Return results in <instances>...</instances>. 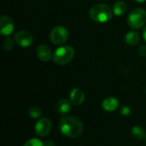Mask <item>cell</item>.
Here are the masks:
<instances>
[{"label": "cell", "mask_w": 146, "mask_h": 146, "mask_svg": "<svg viewBox=\"0 0 146 146\" xmlns=\"http://www.w3.org/2000/svg\"><path fill=\"white\" fill-rule=\"evenodd\" d=\"M59 129L63 135L68 138H77L83 132V124L78 118L65 116L59 122Z\"/></svg>", "instance_id": "cell-1"}, {"label": "cell", "mask_w": 146, "mask_h": 146, "mask_svg": "<svg viewBox=\"0 0 146 146\" xmlns=\"http://www.w3.org/2000/svg\"><path fill=\"white\" fill-rule=\"evenodd\" d=\"M89 15L94 21L104 23L109 21L113 15L111 9L104 3H98L92 6L90 9Z\"/></svg>", "instance_id": "cell-2"}, {"label": "cell", "mask_w": 146, "mask_h": 146, "mask_svg": "<svg viewBox=\"0 0 146 146\" xmlns=\"http://www.w3.org/2000/svg\"><path fill=\"white\" fill-rule=\"evenodd\" d=\"M74 50L72 46L65 45L61 46L57 48L53 55H52V60L55 63L58 65H65L71 62V60L74 58Z\"/></svg>", "instance_id": "cell-3"}, {"label": "cell", "mask_w": 146, "mask_h": 146, "mask_svg": "<svg viewBox=\"0 0 146 146\" xmlns=\"http://www.w3.org/2000/svg\"><path fill=\"white\" fill-rule=\"evenodd\" d=\"M146 22V11L144 9H134L127 17L128 25L133 29L142 27Z\"/></svg>", "instance_id": "cell-4"}, {"label": "cell", "mask_w": 146, "mask_h": 146, "mask_svg": "<svg viewBox=\"0 0 146 146\" xmlns=\"http://www.w3.org/2000/svg\"><path fill=\"white\" fill-rule=\"evenodd\" d=\"M50 38L54 44H62L68 38V31L62 26H57L51 30Z\"/></svg>", "instance_id": "cell-5"}, {"label": "cell", "mask_w": 146, "mask_h": 146, "mask_svg": "<svg viewBox=\"0 0 146 146\" xmlns=\"http://www.w3.org/2000/svg\"><path fill=\"white\" fill-rule=\"evenodd\" d=\"M51 130V122L48 118L39 119L35 125V132L41 137L47 136Z\"/></svg>", "instance_id": "cell-6"}, {"label": "cell", "mask_w": 146, "mask_h": 146, "mask_svg": "<svg viewBox=\"0 0 146 146\" xmlns=\"http://www.w3.org/2000/svg\"><path fill=\"white\" fill-rule=\"evenodd\" d=\"M15 28V24L12 19L6 15L0 17V33L2 35L9 36L12 33Z\"/></svg>", "instance_id": "cell-7"}, {"label": "cell", "mask_w": 146, "mask_h": 146, "mask_svg": "<svg viewBox=\"0 0 146 146\" xmlns=\"http://www.w3.org/2000/svg\"><path fill=\"white\" fill-rule=\"evenodd\" d=\"M15 41L21 47H28L33 44V38L30 33L26 31H21L15 33Z\"/></svg>", "instance_id": "cell-8"}, {"label": "cell", "mask_w": 146, "mask_h": 146, "mask_svg": "<svg viewBox=\"0 0 146 146\" xmlns=\"http://www.w3.org/2000/svg\"><path fill=\"white\" fill-rule=\"evenodd\" d=\"M37 56L43 62H48L51 57V50L49 46L41 44L37 48Z\"/></svg>", "instance_id": "cell-9"}, {"label": "cell", "mask_w": 146, "mask_h": 146, "mask_svg": "<svg viewBox=\"0 0 146 146\" xmlns=\"http://www.w3.org/2000/svg\"><path fill=\"white\" fill-rule=\"evenodd\" d=\"M71 103L67 98L60 99L56 104V110L60 115H66L71 110Z\"/></svg>", "instance_id": "cell-10"}, {"label": "cell", "mask_w": 146, "mask_h": 146, "mask_svg": "<svg viewBox=\"0 0 146 146\" xmlns=\"http://www.w3.org/2000/svg\"><path fill=\"white\" fill-rule=\"evenodd\" d=\"M70 100L75 105H80L85 100L84 92L79 88L73 89L70 92Z\"/></svg>", "instance_id": "cell-11"}, {"label": "cell", "mask_w": 146, "mask_h": 146, "mask_svg": "<svg viewBox=\"0 0 146 146\" xmlns=\"http://www.w3.org/2000/svg\"><path fill=\"white\" fill-rule=\"evenodd\" d=\"M119 106V102L115 98H107L102 103V107L106 111H114Z\"/></svg>", "instance_id": "cell-12"}, {"label": "cell", "mask_w": 146, "mask_h": 146, "mask_svg": "<svg viewBox=\"0 0 146 146\" xmlns=\"http://www.w3.org/2000/svg\"><path fill=\"white\" fill-rule=\"evenodd\" d=\"M126 42L128 45L130 46H135L139 43L140 40V37L139 35V33L137 32L132 31V32H128L126 35Z\"/></svg>", "instance_id": "cell-13"}, {"label": "cell", "mask_w": 146, "mask_h": 146, "mask_svg": "<svg viewBox=\"0 0 146 146\" xmlns=\"http://www.w3.org/2000/svg\"><path fill=\"white\" fill-rule=\"evenodd\" d=\"M127 11V4L125 2L123 1H118L116 2L115 4H114V7H113V13L117 15V16H120V15H122L126 13Z\"/></svg>", "instance_id": "cell-14"}, {"label": "cell", "mask_w": 146, "mask_h": 146, "mask_svg": "<svg viewBox=\"0 0 146 146\" xmlns=\"http://www.w3.org/2000/svg\"><path fill=\"white\" fill-rule=\"evenodd\" d=\"M132 136L136 140H142L146 139L145 130L139 126H136L132 129Z\"/></svg>", "instance_id": "cell-15"}, {"label": "cell", "mask_w": 146, "mask_h": 146, "mask_svg": "<svg viewBox=\"0 0 146 146\" xmlns=\"http://www.w3.org/2000/svg\"><path fill=\"white\" fill-rule=\"evenodd\" d=\"M27 113L29 115V116L33 119H38L42 115V110L38 108V107H31L28 109Z\"/></svg>", "instance_id": "cell-16"}, {"label": "cell", "mask_w": 146, "mask_h": 146, "mask_svg": "<svg viewBox=\"0 0 146 146\" xmlns=\"http://www.w3.org/2000/svg\"><path fill=\"white\" fill-rule=\"evenodd\" d=\"M3 49L7 51H9L13 49L14 47V42L12 40L11 38L8 37L7 38H5L3 40Z\"/></svg>", "instance_id": "cell-17"}, {"label": "cell", "mask_w": 146, "mask_h": 146, "mask_svg": "<svg viewBox=\"0 0 146 146\" xmlns=\"http://www.w3.org/2000/svg\"><path fill=\"white\" fill-rule=\"evenodd\" d=\"M24 146H44V143L42 141H40L38 139H31L29 140H27Z\"/></svg>", "instance_id": "cell-18"}, {"label": "cell", "mask_w": 146, "mask_h": 146, "mask_svg": "<svg viewBox=\"0 0 146 146\" xmlns=\"http://www.w3.org/2000/svg\"><path fill=\"white\" fill-rule=\"evenodd\" d=\"M121 115H123L125 116H127V115H129L131 114V109L128 106H123L121 109Z\"/></svg>", "instance_id": "cell-19"}, {"label": "cell", "mask_w": 146, "mask_h": 146, "mask_svg": "<svg viewBox=\"0 0 146 146\" xmlns=\"http://www.w3.org/2000/svg\"><path fill=\"white\" fill-rule=\"evenodd\" d=\"M139 54L141 56H146V45H142L139 49Z\"/></svg>", "instance_id": "cell-20"}, {"label": "cell", "mask_w": 146, "mask_h": 146, "mask_svg": "<svg viewBox=\"0 0 146 146\" xmlns=\"http://www.w3.org/2000/svg\"><path fill=\"white\" fill-rule=\"evenodd\" d=\"M44 146H55V143L51 140H47L46 142L44 143Z\"/></svg>", "instance_id": "cell-21"}, {"label": "cell", "mask_w": 146, "mask_h": 146, "mask_svg": "<svg viewBox=\"0 0 146 146\" xmlns=\"http://www.w3.org/2000/svg\"><path fill=\"white\" fill-rule=\"evenodd\" d=\"M143 38H144V40H145L146 44V26L144 28V30H143Z\"/></svg>", "instance_id": "cell-22"}, {"label": "cell", "mask_w": 146, "mask_h": 146, "mask_svg": "<svg viewBox=\"0 0 146 146\" xmlns=\"http://www.w3.org/2000/svg\"><path fill=\"white\" fill-rule=\"evenodd\" d=\"M134 1H136L137 3H143V2H145L146 0H134Z\"/></svg>", "instance_id": "cell-23"}, {"label": "cell", "mask_w": 146, "mask_h": 146, "mask_svg": "<svg viewBox=\"0 0 146 146\" xmlns=\"http://www.w3.org/2000/svg\"><path fill=\"white\" fill-rule=\"evenodd\" d=\"M145 146H146V140H145Z\"/></svg>", "instance_id": "cell-24"}]
</instances>
